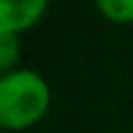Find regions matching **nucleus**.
I'll use <instances>...</instances> for the list:
<instances>
[{
    "label": "nucleus",
    "mask_w": 133,
    "mask_h": 133,
    "mask_svg": "<svg viewBox=\"0 0 133 133\" xmlns=\"http://www.w3.org/2000/svg\"><path fill=\"white\" fill-rule=\"evenodd\" d=\"M50 84L34 68H16L0 76V128L29 130L50 110Z\"/></svg>",
    "instance_id": "f257e3e1"
},
{
    "label": "nucleus",
    "mask_w": 133,
    "mask_h": 133,
    "mask_svg": "<svg viewBox=\"0 0 133 133\" xmlns=\"http://www.w3.org/2000/svg\"><path fill=\"white\" fill-rule=\"evenodd\" d=\"M50 8V0H0V34H16L34 29Z\"/></svg>",
    "instance_id": "f03ea898"
},
{
    "label": "nucleus",
    "mask_w": 133,
    "mask_h": 133,
    "mask_svg": "<svg viewBox=\"0 0 133 133\" xmlns=\"http://www.w3.org/2000/svg\"><path fill=\"white\" fill-rule=\"evenodd\" d=\"M94 8L112 24H133V0H94Z\"/></svg>",
    "instance_id": "7ed1b4c3"
},
{
    "label": "nucleus",
    "mask_w": 133,
    "mask_h": 133,
    "mask_svg": "<svg viewBox=\"0 0 133 133\" xmlns=\"http://www.w3.org/2000/svg\"><path fill=\"white\" fill-rule=\"evenodd\" d=\"M18 55H21V37L0 34V76L21 68L18 65Z\"/></svg>",
    "instance_id": "20e7f679"
}]
</instances>
